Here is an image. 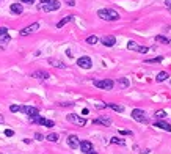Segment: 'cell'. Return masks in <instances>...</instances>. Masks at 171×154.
Here are the masks:
<instances>
[{
	"instance_id": "obj_1",
	"label": "cell",
	"mask_w": 171,
	"mask_h": 154,
	"mask_svg": "<svg viewBox=\"0 0 171 154\" xmlns=\"http://www.w3.org/2000/svg\"><path fill=\"white\" fill-rule=\"evenodd\" d=\"M97 16L102 21H108V22H113V21H118L119 19L118 11H115L112 8H102V10H99L97 11Z\"/></svg>"
},
{
	"instance_id": "obj_2",
	"label": "cell",
	"mask_w": 171,
	"mask_h": 154,
	"mask_svg": "<svg viewBox=\"0 0 171 154\" xmlns=\"http://www.w3.org/2000/svg\"><path fill=\"white\" fill-rule=\"evenodd\" d=\"M60 7H61V3H60L58 0H50V2H47V3H39L38 5V10L44 11V13H49V11L60 10Z\"/></svg>"
},
{
	"instance_id": "obj_3",
	"label": "cell",
	"mask_w": 171,
	"mask_h": 154,
	"mask_svg": "<svg viewBox=\"0 0 171 154\" xmlns=\"http://www.w3.org/2000/svg\"><path fill=\"white\" fill-rule=\"evenodd\" d=\"M132 118H134L135 121H138V123H143V124L149 123V118L146 117V112L141 110V109H134L132 110Z\"/></svg>"
},
{
	"instance_id": "obj_4",
	"label": "cell",
	"mask_w": 171,
	"mask_h": 154,
	"mask_svg": "<svg viewBox=\"0 0 171 154\" xmlns=\"http://www.w3.org/2000/svg\"><path fill=\"white\" fill-rule=\"evenodd\" d=\"M96 88H101V90H113V85H115V82L113 80H110V79H104V80H94L93 82Z\"/></svg>"
},
{
	"instance_id": "obj_5",
	"label": "cell",
	"mask_w": 171,
	"mask_h": 154,
	"mask_svg": "<svg viewBox=\"0 0 171 154\" xmlns=\"http://www.w3.org/2000/svg\"><path fill=\"white\" fill-rule=\"evenodd\" d=\"M30 121H31V123H36V124H41V126H46V128H53V126H55V123L52 120H46V118L39 117V115L30 118Z\"/></svg>"
},
{
	"instance_id": "obj_6",
	"label": "cell",
	"mask_w": 171,
	"mask_h": 154,
	"mask_svg": "<svg viewBox=\"0 0 171 154\" xmlns=\"http://www.w3.org/2000/svg\"><path fill=\"white\" fill-rule=\"evenodd\" d=\"M19 112L28 115V118H33V117H38V115H39V110L36 107H31V106H22Z\"/></svg>"
},
{
	"instance_id": "obj_7",
	"label": "cell",
	"mask_w": 171,
	"mask_h": 154,
	"mask_svg": "<svg viewBox=\"0 0 171 154\" xmlns=\"http://www.w3.org/2000/svg\"><path fill=\"white\" fill-rule=\"evenodd\" d=\"M36 30H39V22H33L31 25L25 27V29H22V30L19 32V35H20V36H27V35H31V33H35Z\"/></svg>"
},
{
	"instance_id": "obj_8",
	"label": "cell",
	"mask_w": 171,
	"mask_h": 154,
	"mask_svg": "<svg viewBox=\"0 0 171 154\" xmlns=\"http://www.w3.org/2000/svg\"><path fill=\"white\" fill-rule=\"evenodd\" d=\"M77 66L82 69H91L93 66V60L90 57H80L79 60H77Z\"/></svg>"
},
{
	"instance_id": "obj_9",
	"label": "cell",
	"mask_w": 171,
	"mask_h": 154,
	"mask_svg": "<svg viewBox=\"0 0 171 154\" xmlns=\"http://www.w3.org/2000/svg\"><path fill=\"white\" fill-rule=\"evenodd\" d=\"M66 120H68L69 123L77 124V126H85L86 124V120L85 118H80L79 115H75V113H69L68 117H66Z\"/></svg>"
},
{
	"instance_id": "obj_10",
	"label": "cell",
	"mask_w": 171,
	"mask_h": 154,
	"mask_svg": "<svg viewBox=\"0 0 171 154\" xmlns=\"http://www.w3.org/2000/svg\"><path fill=\"white\" fill-rule=\"evenodd\" d=\"M99 41H101L105 47H113L115 44H116V38H115L113 35H105V36H102Z\"/></svg>"
},
{
	"instance_id": "obj_11",
	"label": "cell",
	"mask_w": 171,
	"mask_h": 154,
	"mask_svg": "<svg viewBox=\"0 0 171 154\" xmlns=\"http://www.w3.org/2000/svg\"><path fill=\"white\" fill-rule=\"evenodd\" d=\"M79 148H80V151H82V153H85V154H90V153L94 151V148H93V143H91V142H88V140L80 142Z\"/></svg>"
},
{
	"instance_id": "obj_12",
	"label": "cell",
	"mask_w": 171,
	"mask_h": 154,
	"mask_svg": "<svg viewBox=\"0 0 171 154\" xmlns=\"http://www.w3.org/2000/svg\"><path fill=\"white\" fill-rule=\"evenodd\" d=\"M31 77H33V79H38V80H47L49 77H50V74H49L47 71L39 69V71H35V73H31Z\"/></svg>"
},
{
	"instance_id": "obj_13",
	"label": "cell",
	"mask_w": 171,
	"mask_h": 154,
	"mask_svg": "<svg viewBox=\"0 0 171 154\" xmlns=\"http://www.w3.org/2000/svg\"><path fill=\"white\" fill-rule=\"evenodd\" d=\"M154 128H159V129H162V131L171 132V124H168L167 121H162V120H156V123H154Z\"/></svg>"
},
{
	"instance_id": "obj_14",
	"label": "cell",
	"mask_w": 171,
	"mask_h": 154,
	"mask_svg": "<svg viewBox=\"0 0 171 154\" xmlns=\"http://www.w3.org/2000/svg\"><path fill=\"white\" fill-rule=\"evenodd\" d=\"M68 145H69V148H72V150H77L79 145H80L79 137H77V135H69L68 137Z\"/></svg>"
},
{
	"instance_id": "obj_15",
	"label": "cell",
	"mask_w": 171,
	"mask_h": 154,
	"mask_svg": "<svg viewBox=\"0 0 171 154\" xmlns=\"http://www.w3.org/2000/svg\"><path fill=\"white\" fill-rule=\"evenodd\" d=\"M10 10H11V13H13V14H22V13H24V7H22L20 3H13L10 7Z\"/></svg>"
},
{
	"instance_id": "obj_16",
	"label": "cell",
	"mask_w": 171,
	"mask_h": 154,
	"mask_svg": "<svg viewBox=\"0 0 171 154\" xmlns=\"http://www.w3.org/2000/svg\"><path fill=\"white\" fill-rule=\"evenodd\" d=\"M93 124H102V126H110L112 124V120L107 118V117H102V118H96L93 121Z\"/></svg>"
},
{
	"instance_id": "obj_17",
	"label": "cell",
	"mask_w": 171,
	"mask_h": 154,
	"mask_svg": "<svg viewBox=\"0 0 171 154\" xmlns=\"http://www.w3.org/2000/svg\"><path fill=\"white\" fill-rule=\"evenodd\" d=\"M47 62H49V65L55 66V68H60V69H64V68H66V65H64L63 62H60V60H55V58H49Z\"/></svg>"
},
{
	"instance_id": "obj_18",
	"label": "cell",
	"mask_w": 171,
	"mask_h": 154,
	"mask_svg": "<svg viewBox=\"0 0 171 154\" xmlns=\"http://www.w3.org/2000/svg\"><path fill=\"white\" fill-rule=\"evenodd\" d=\"M72 19H74V16H72V14H69V16H66V18H63V19L57 24V29H61V27H64L66 24H69V22L72 21Z\"/></svg>"
},
{
	"instance_id": "obj_19",
	"label": "cell",
	"mask_w": 171,
	"mask_h": 154,
	"mask_svg": "<svg viewBox=\"0 0 171 154\" xmlns=\"http://www.w3.org/2000/svg\"><path fill=\"white\" fill-rule=\"evenodd\" d=\"M11 41V38L8 35H3V36H0V49H5L8 46V43Z\"/></svg>"
},
{
	"instance_id": "obj_20",
	"label": "cell",
	"mask_w": 171,
	"mask_h": 154,
	"mask_svg": "<svg viewBox=\"0 0 171 154\" xmlns=\"http://www.w3.org/2000/svg\"><path fill=\"white\" fill-rule=\"evenodd\" d=\"M105 107L113 109L115 112H118V113H123V112H124V107H123V106H119V104H105Z\"/></svg>"
},
{
	"instance_id": "obj_21",
	"label": "cell",
	"mask_w": 171,
	"mask_h": 154,
	"mask_svg": "<svg viewBox=\"0 0 171 154\" xmlns=\"http://www.w3.org/2000/svg\"><path fill=\"white\" fill-rule=\"evenodd\" d=\"M140 47H141V46H138V44H137L135 41H129V43H127V49H129V51L140 52Z\"/></svg>"
},
{
	"instance_id": "obj_22",
	"label": "cell",
	"mask_w": 171,
	"mask_h": 154,
	"mask_svg": "<svg viewBox=\"0 0 171 154\" xmlns=\"http://www.w3.org/2000/svg\"><path fill=\"white\" fill-rule=\"evenodd\" d=\"M118 85L121 88H129L130 82H129V79H126V77H119V79H118Z\"/></svg>"
},
{
	"instance_id": "obj_23",
	"label": "cell",
	"mask_w": 171,
	"mask_h": 154,
	"mask_svg": "<svg viewBox=\"0 0 171 154\" xmlns=\"http://www.w3.org/2000/svg\"><path fill=\"white\" fill-rule=\"evenodd\" d=\"M168 77H170V74H168V73H165V71H162V73H159V74H157L156 80H157V82H165V80L168 79Z\"/></svg>"
},
{
	"instance_id": "obj_24",
	"label": "cell",
	"mask_w": 171,
	"mask_h": 154,
	"mask_svg": "<svg viewBox=\"0 0 171 154\" xmlns=\"http://www.w3.org/2000/svg\"><path fill=\"white\" fill-rule=\"evenodd\" d=\"M156 41L160 43V44H170V43H171V40H168V38H165V36H162V35H157V36H156Z\"/></svg>"
},
{
	"instance_id": "obj_25",
	"label": "cell",
	"mask_w": 171,
	"mask_h": 154,
	"mask_svg": "<svg viewBox=\"0 0 171 154\" xmlns=\"http://www.w3.org/2000/svg\"><path fill=\"white\" fill-rule=\"evenodd\" d=\"M154 117H156V120H163V118H167V112L165 110H157L154 113Z\"/></svg>"
},
{
	"instance_id": "obj_26",
	"label": "cell",
	"mask_w": 171,
	"mask_h": 154,
	"mask_svg": "<svg viewBox=\"0 0 171 154\" xmlns=\"http://www.w3.org/2000/svg\"><path fill=\"white\" fill-rule=\"evenodd\" d=\"M46 140H49V142H52V143H55V142H58V134H55V132H50L47 137H46Z\"/></svg>"
},
{
	"instance_id": "obj_27",
	"label": "cell",
	"mask_w": 171,
	"mask_h": 154,
	"mask_svg": "<svg viewBox=\"0 0 171 154\" xmlns=\"http://www.w3.org/2000/svg\"><path fill=\"white\" fill-rule=\"evenodd\" d=\"M110 143H113V145H121V146H123L126 142H124L123 139H119V137H112V140H110Z\"/></svg>"
},
{
	"instance_id": "obj_28",
	"label": "cell",
	"mask_w": 171,
	"mask_h": 154,
	"mask_svg": "<svg viewBox=\"0 0 171 154\" xmlns=\"http://www.w3.org/2000/svg\"><path fill=\"white\" fill-rule=\"evenodd\" d=\"M97 41H99V38H97L96 35H90V36L86 38V43H88V44H96Z\"/></svg>"
},
{
	"instance_id": "obj_29",
	"label": "cell",
	"mask_w": 171,
	"mask_h": 154,
	"mask_svg": "<svg viewBox=\"0 0 171 154\" xmlns=\"http://www.w3.org/2000/svg\"><path fill=\"white\" fill-rule=\"evenodd\" d=\"M162 57H156V58H149V60H146V63H162Z\"/></svg>"
},
{
	"instance_id": "obj_30",
	"label": "cell",
	"mask_w": 171,
	"mask_h": 154,
	"mask_svg": "<svg viewBox=\"0 0 171 154\" xmlns=\"http://www.w3.org/2000/svg\"><path fill=\"white\" fill-rule=\"evenodd\" d=\"M10 110H11L13 113H16V112H19V110H20V106H16V104H13V106H10Z\"/></svg>"
},
{
	"instance_id": "obj_31",
	"label": "cell",
	"mask_w": 171,
	"mask_h": 154,
	"mask_svg": "<svg viewBox=\"0 0 171 154\" xmlns=\"http://www.w3.org/2000/svg\"><path fill=\"white\" fill-rule=\"evenodd\" d=\"M7 32H8V27H0V36L7 35Z\"/></svg>"
},
{
	"instance_id": "obj_32",
	"label": "cell",
	"mask_w": 171,
	"mask_h": 154,
	"mask_svg": "<svg viewBox=\"0 0 171 154\" xmlns=\"http://www.w3.org/2000/svg\"><path fill=\"white\" fill-rule=\"evenodd\" d=\"M35 139L41 142V140H44V135H42V134H39V132H36V134H35Z\"/></svg>"
},
{
	"instance_id": "obj_33",
	"label": "cell",
	"mask_w": 171,
	"mask_h": 154,
	"mask_svg": "<svg viewBox=\"0 0 171 154\" xmlns=\"http://www.w3.org/2000/svg\"><path fill=\"white\" fill-rule=\"evenodd\" d=\"M5 135H7V137H13V135H14V132L11 131V129H7V131H5Z\"/></svg>"
},
{
	"instance_id": "obj_34",
	"label": "cell",
	"mask_w": 171,
	"mask_h": 154,
	"mask_svg": "<svg viewBox=\"0 0 171 154\" xmlns=\"http://www.w3.org/2000/svg\"><path fill=\"white\" fill-rule=\"evenodd\" d=\"M60 106H63V107H68V106H69V107H72V106H74V102H61Z\"/></svg>"
},
{
	"instance_id": "obj_35",
	"label": "cell",
	"mask_w": 171,
	"mask_h": 154,
	"mask_svg": "<svg viewBox=\"0 0 171 154\" xmlns=\"http://www.w3.org/2000/svg\"><path fill=\"white\" fill-rule=\"evenodd\" d=\"M121 135H132V131H121Z\"/></svg>"
},
{
	"instance_id": "obj_36",
	"label": "cell",
	"mask_w": 171,
	"mask_h": 154,
	"mask_svg": "<svg viewBox=\"0 0 171 154\" xmlns=\"http://www.w3.org/2000/svg\"><path fill=\"white\" fill-rule=\"evenodd\" d=\"M66 5H69V7H74V5H75V0H66Z\"/></svg>"
},
{
	"instance_id": "obj_37",
	"label": "cell",
	"mask_w": 171,
	"mask_h": 154,
	"mask_svg": "<svg viewBox=\"0 0 171 154\" xmlns=\"http://www.w3.org/2000/svg\"><path fill=\"white\" fill-rule=\"evenodd\" d=\"M165 5H167V8L171 10V0H165Z\"/></svg>"
},
{
	"instance_id": "obj_38",
	"label": "cell",
	"mask_w": 171,
	"mask_h": 154,
	"mask_svg": "<svg viewBox=\"0 0 171 154\" xmlns=\"http://www.w3.org/2000/svg\"><path fill=\"white\" fill-rule=\"evenodd\" d=\"M20 2H24V3H28V5H31V3H35V0H20Z\"/></svg>"
},
{
	"instance_id": "obj_39",
	"label": "cell",
	"mask_w": 171,
	"mask_h": 154,
	"mask_svg": "<svg viewBox=\"0 0 171 154\" xmlns=\"http://www.w3.org/2000/svg\"><path fill=\"white\" fill-rule=\"evenodd\" d=\"M66 55H68V57L71 58V57H72V52H71V49H68V51H66Z\"/></svg>"
},
{
	"instance_id": "obj_40",
	"label": "cell",
	"mask_w": 171,
	"mask_h": 154,
	"mask_svg": "<svg viewBox=\"0 0 171 154\" xmlns=\"http://www.w3.org/2000/svg\"><path fill=\"white\" fill-rule=\"evenodd\" d=\"M47 2H50V0H41V3H47Z\"/></svg>"
},
{
	"instance_id": "obj_41",
	"label": "cell",
	"mask_w": 171,
	"mask_h": 154,
	"mask_svg": "<svg viewBox=\"0 0 171 154\" xmlns=\"http://www.w3.org/2000/svg\"><path fill=\"white\" fill-rule=\"evenodd\" d=\"M90 154H96V153H94V151H93V153H90Z\"/></svg>"
},
{
	"instance_id": "obj_42",
	"label": "cell",
	"mask_w": 171,
	"mask_h": 154,
	"mask_svg": "<svg viewBox=\"0 0 171 154\" xmlns=\"http://www.w3.org/2000/svg\"><path fill=\"white\" fill-rule=\"evenodd\" d=\"M0 154H2V153H0Z\"/></svg>"
}]
</instances>
